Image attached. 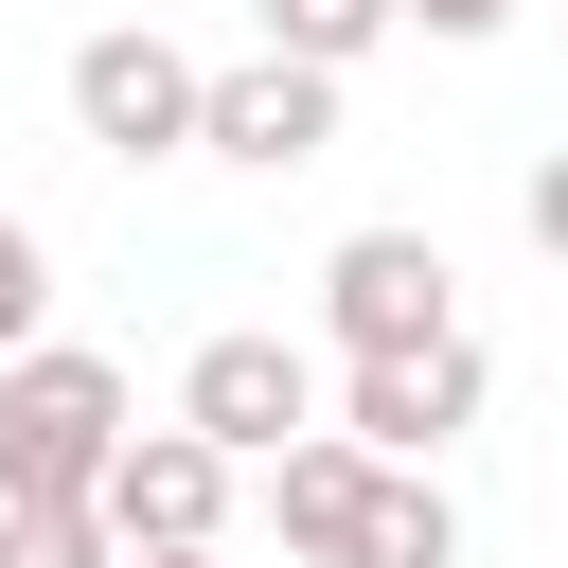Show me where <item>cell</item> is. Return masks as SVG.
I'll list each match as a JSON object with an SVG mask.
<instances>
[{"label": "cell", "mask_w": 568, "mask_h": 568, "mask_svg": "<svg viewBox=\"0 0 568 568\" xmlns=\"http://www.w3.org/2000/svg\"><path fill=\"white\" fill-rule=\"evenodd\" d=\"M124 444H142L124 355L36 337V355L0 373V515H106V462H124Z\"/></svg>", "instance_id": "1"}, {"label": "cell", "mask_w": 568, "mask_h": 568, "mask_svg": "<svg viewBox=\"0 0 568 568\" xmlns=\"http://www.w3.org/2000/svg\"><path fill=\"white\" fill-rule=\"evenodd\" d=\"M195 160H231V178H302V160H337V71H302V53H231Z\"/></svg>", "instance_id": "6"}, {"label": "cell", "mask_w": 568, "mask_h": 568, "mask_svg": "<svg viewBox=\"0 0 568 568\" xmlns=\"http://www.w3.org/2000/svg\"><path fill=\"white\" fill-rule=\"evenodd\" d=\"M178 426H195V444H231V462L266 479L284 444H320V355H302V337H266V320H231V337H195V355H178Z\"/></svg>", "instance_id": "4"}, {"label": "cell", "mask_w": 568, "mask_h": 568, "mask_svg": "<svg viewBox=\"0 0 568 568\" xmlns=\"http://www.w3.org/2000/svg\"><path fill=\"white\" fill-rule=\"evenodd\" d=\"M124 568H231V550H124Z\"/></svg>", "instance_id": "15"}, {"label": "cell", "mask_w": 568, "mask_h": 568, "mask_svg": "<svg viewBox=\"0 0 568 568\" xmlns=\"http://www.w3.org/2000/svg\"><path fill=\"white\" fill-rule=\"evenodd\" d=\"M320 337H337V373H373V355H444V337H462V266H444V231H337V248H320Z\"/></svg>", "instance_id": "3"}, {"label": "cell", "mask_w": 568, "mask_h": 568, "mask_svg": "<svg viewBox=\"0 0 568 568\" xmlns=\"http://www.w3.org/2000/svg\"><path fill=\"white\" fill-rule=\"evenodd\" d=\"M231 479H248V462L160 408V426L106 462V532H124V550H213V532H231Z\"/></svg>", "instance_id": "7"}, {"label": "cell", "mask_w": 568, "mask_h": 568, "mask_svg": "<svg viewBox=\"0 0 568 568\" xmlns=\"http://www.w3.org/2000/svg\"><path fill=\"white\" fill-rule=\"evenodd\" d=\"M515 231H532V248H550V266H568V142H550V160H532V178H515Z\"/></svg>", "instance_id": "13"}, {"label": "cell", "mask_w": 568, "mask_h": 568, "mask_svg": "<svg viewBox=\"0 0 568 568\" xmlns=\"http://www.w3.org/2000/svg\"><path fill=\"white\" fill-rule=\"evenodd\" d=\"M408 18H426V36H497L515 0H408Z\"/></svg>", "instance_id": "14"}, {"label": "cell", "mask_w": 568, "mask_h": 568, "mask_svg": "<svg viewBox=\"0 0 568 568\" xmlns=\"http://www.w3.org/2000/svg\"><path fill=\"white\" fill-rule=\"evenodd\" d=\"M248 18H266V53H302V71H355L408 0H248Z\"/></svg>", "instance_id": "10"}, {"label": "cell", "mask_w": 568, "mask_h": 568, "mask_svg": "<svg viewBox=\"0 0 568 568\" xmlns=\"http://www.w3.org/2000/svg\"><path fill=\"white\" fill-rule=\"evenodd\" d=\"M36 320H53V248H36V213H0V373L36 355Z\"/></svg>", "instance_id": "11"}, {"label": "cell", "mask_w": 568, "mask_h": 568, "mask_svg": "<svg viewBox=\"0 0 568 568\" xmlns=\"http://www.w3.org/2000/svg\"><path fill=\"white\" fill-rule=\"evenodd\" d=\"M355 568H462V497L390 462V497H373V550H355Z\"/></svg>", "instance_id": "9"}, {"label": "cell", "mask_w": 568, "mask_h": 568, "mask_svg": "<svg viewBox=\"0 0 568 568\" xmlns=\"http://www.w3.org/2000/svg\"><path fill=\"white\" fill-rule=\"evenodd\" d=\"M0 568H124L106 515H0Z\"/></svg>", "instance_id": "12"}, {"label": "cell", "mask_w": 568, "mask_h": 568, "mask_svg": "<svg viewBox=\"0 0 568 568\" xmlns=\"http://www.w3.org/2000/svg\"><path fill=\"white\" fill-rule=\"evenodd\" d=\"M497 408V355L479 337H444V355H373V373H337V426L373 444V462H408V479H444V444Z\"/></svg>", "instance_id": "5"}, {"label": "cell", "mask_w": 568, "mask_h": 568, "mask_svg": "<svg viewBox=\"0 0 568 568\" xmlns=\"http://www.w3.org/2000/svg\"><path fill=\"white\" fill-rule=\"evenodd\" d=\"M71 142L89 160H195L213 142V71L160 18H106V36H71Z\"/></svg>", "instance_id": "2"}, {"label": "cell", "mask_w": 568, "mask_h": 568, "mask_svg": "<svg viewBox=\"0 0 568 568\" xmlns=\"http://www.w3.org/2000/svg\"><path fill=\"white\" fill-rule=\"evenodd\" d=\"M373 497H390V462H373L355 426H320V444L266 462V532H284L302 568H355V550H373Z\"/></svg>", "instance_id": "8"}]
</instances>
